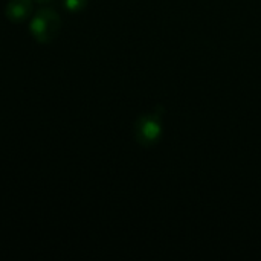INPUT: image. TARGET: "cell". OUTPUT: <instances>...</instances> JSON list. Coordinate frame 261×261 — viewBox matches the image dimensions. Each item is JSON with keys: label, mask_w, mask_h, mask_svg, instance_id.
Here are the masks:
<instances>
[{"label": "cell", "mask_w": 261, "mask_h": 261, "mask_svg": "<svg viewBox=\"0 0 261 261\" xmlns=\"http://www.w3.org/2000/svg\"><path fill=\"white\" fill-rule=\"evenodd\" d=\"M31 34L38 43H50L61 29V20L52 8H40L31 20Z\"/></svg>", "instance_id": "obj_1"}, {"label": "cell", "mask_w": 261, "mask_h": 261, "mask_svg": "<svg viewBox=\"0 0 261 261\" xmlns=\"http://www.w3.org/2000/svg\"><path fill=\"white\" fill-rule=\"evenodd\" d=\"M32 0H9L5 9L8 20L14 23H21L32 14Z\"/></svg>", "instance_id": "obj_2"}, {"label": "cell", "mask_w": 261, "mask_h": 261, "mask_svg": "<svg viewBox=\"0 0 261 261\" xmlns=\"http://www.w3.org/2000/svg\"><path fill=\"white\" fill-rule=\"evenodd\" d=\"M161 128H159V124L154 118H150V116H144L138 121V125H136V136H138V141L142 142V144H150L153 142L158 135H159Z\"/></svg>", "instance_id": "obj_3"}, {"label": "cell", "mask_w": 261, "mask_h": 261, "mask_svg": "<svg viewBox=\"0 0 261 261\" xmlns=\"http://www.w3.org/2000/svg\"><path fill=\"white\" fill-rule=\"evenodd\" d=\"M86 3H87V0H63L64 8L69 11H73V12L83 9L86 6Z\"/></svg>", "instance_id": "obj_4"}, {"label": "cell", "mask_w": 261, "mask_h": 261, "mask_svg": "<svg viewBox=\"0 0 261 261\" xmlns=\"http://www.w3.org/2000/svg\"><path fill=\"white\" fill-rule=\"evenodd\" d=\"M35 2H40V3H43V2H47V0H35Z\"/></svg>", "instance_id": "obj_5"}]
</instances>
